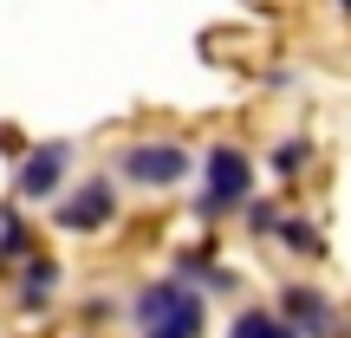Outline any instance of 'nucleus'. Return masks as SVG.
I'll use <instances>...</instances> for the list:
<instances>
[{
    "label": "nucleus",
    "instance_id": "obj_1",
    "mask_svg": "<svg viewBox=\"0 0 351 338\" xmlns=\"http://www.w3.org/2000/svg\"><path fill=\"white\" fill-rule=\"evenodd\" d=\"M202 176H208V189H202V202H195L202 221H221L228 208H241V202L254 195V156L241 150V143H215V150L202 156Z\"/></svg>",
    "mask_w": 351,
    "mask_h": 338
},
{
    "label": "nucleus",
    "instance_id": "obj_2",
    "mask_svg": "<svg viewBox=\"0 0 351 338\" xmlns=\"http://www.w3.org/2000/svg\"><path fill=\"white\" fill-rule=\"evenodd\" d=\"M65 169H72V143H33V150L13 163V195L20 202H52L59 195V182H65Z\"/></svg>",
    "mask_w": 351,
    "mask_h": 338
},
{
    "label": "nucleus",
    "instance_id": "obj_3",
    "mask_svg": "<svg viewBox=\"0 0 351 338\" xmlns=\"http://www.w3.org/2000/svg\"><path fill=\"white\" fill-rule=\"evenodd\" d=\"M117 169H124V182H137V189H176L195 163H189L182 143H130V150L117 156Z\"/></svg>",
    "mask_w": 351,
    "mask_h": 338
},
{
    "label": "nucleus",
    "instance_id": "obj_4",
    "mask_svg": "<svg viewBox=\"0 0 351 338\" xmlns=\"http://www.w3.org/2000/svg\"><path fill=\"white\" fill-rule=\"evenodd\" d=\"M111 215H117V182H111V176H91V182H78L72 195H59L52 221H59L65 234H98Z\"/></svg>",
    "mask_w": 351,
    "mask_h": 338
},
{
    "label": "nucleus",
    "instance_id": "obj_5",
    "mask_svg": "<svg viewBox=\"0 0 351 338\" xmlns=\"http://www.w3.org/2000/svg\"><path fill=\"white\" fill-rule=\"evenodd\" d=\"M280 319L300 338H326L332 332V300L319 287H280Z\"/></svg>",
    "mask_w": 351,
    "mask_h": 338
},
{
    "label": "nucleus",
    "instance_id": "obj_6",
    "mask_svg": "<svg viewBox=\"0 0 351 338\" xmlns=\"http://www.w3.org/2000/svg\"><path fill=\"white\" fill-rule=\"evenodd\" d=\"M182 293H189V280H176V274H163V280H150V287L130 300V326L137 332H156L163 319H176V306H182Z\"/></svg>",
    "mask_w": 351,
    "mask_h": 338
},
{
    "label": "nucleus",
    "instance_id": "obj_7",
    "mask_svg": "<svg viewBox=\"0 0 351 338\" xmlns=\"http://www.w3.org/2000/svg\"><path fill=\"white\" fill-rule=\"evenodd\" d=\"M52 287H59V261H46V254H26V267H20V287H13V300H20L26 313H39V306L52 300Z\"/></svg>",
    "mask_w": 351,
    "mask_h": 338
},
{
    "label": "nucleus",
    "instance_id": "obj_8",
    "mask_svg": "<svg viewBox=\"0 0 351 338\" xmlns=\"http://www.w3.org/2000/svg\"><path fill=\"white\" fill-rule=\"evenodd\" d=\"M176 280H189V287H208V293H234V287H241L228 267L202 261V254H176Z\"/></svg>",
    "mask_w": 351,
    "mask_h": 338
},
{
    "label": "nucleus",
    "instance_id": "obj_9",
    "mask_svg": "<svg viewBox=\"0 0 351 338\" xmlns=\"http://www.w3.org/2000/svg\"><path fill=\"white\" fill-rule=\"evenodd\" d=\"M228 338H300V332H293L280 313H261V306H247V313H234Z\"/></svg>",
    "mask_w": 351,
    "mask_h": 338
},
{
    "label": "nucleus",
    "instance_id": "obj_10",
    "mask_svg": "<svg viewBox=\"0 0 351 338\" xmlns=\"http://www.w3.org/2000/svg\"><path fill=\"white\" fill-rule=\"evenodd\" d=\"M143 338H202V293L189 287V293H182V306H176V319H163V326L143 332Z\"/></svg>",
    "mask_w": 351,
    "mask_h": 338
},
{
    "label": "nucleus",
    "instance_id": "obj_11",
    "mask_svg": "<svg viewBox=\"0 0 351 338\" xmlns=\"http://www.w3.org/2000/svg\"><path fill=\"white\" fill-rule=\"evenodd\" d=\"M306 156H313V143H306V137H287V143H274L267 169H274V176H300V169H306Z\"/></svg>",
    "mask_w": 351,
    "mask_h": 338
},
{
    "label": "nucleus",
    "instance_id": "obj_12",
    "mask_svg": "<svg viewBox=\"0 0 351 338\" xmlns=\"http://www.w3.org/2000/svg\"><path fill=\"white\" fill-rule=\"evenodd\" d=\"M33 248V234H26L20 215H0V261H20V254Z\"/></svg>",
    "mask_w": 351,
    "mask_h": 338
},
{
    "label": "nucleus",
    "instance_id": "obj_13",
    "mask_svg": "<svg viewBox=\"0 0 351 338\" xmlns=\"http://www.w3.org/2000/svg\"><path fill=\"white\" fill-rule=\"evenodd\" d=\"M274 234L287 241L293 254H319V234H313V228H306V221H293V215H280V228H274Z\"/></svg>",
    "mask_w": 351,
    "mask_h": 338
},
{
    "label": "nucleus",
    "instance_id": "obj_14",
    "mask_svg": "<svg viewBox=\"0 0 351 338\" xmlns=\"http://www.w3.org/2000/svg\"><path fill=\"white\" fill-rule=\"evenodd\" d=\"M247 228H254V234H274V228H280V208H274V202H254V208H247Z\"/></svg>",
    "mask_w": 351,
    "mask_h": 338
},
{
    "label": "nucleus",
    "instance_id": "obj_15",
    "mask_svg": "<svg viewBox=\"0 0 351 338\" xmlns=\"http://www.w3.org/2000/svg\"><path fill=\"white\" fill-rule=\"evenodd\" d=\"M339 7H345V13H351V0H339Z\"/></svg>",
    "mask_w": 351,
    "mask_h": 338
}]
</instances>
